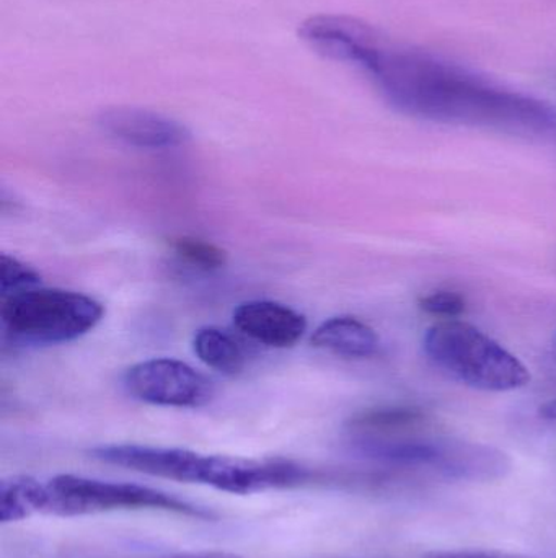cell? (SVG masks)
<instances>
[{"mask_svg":"<svg viewBox=\"0 0 556 558\" xmlns=\"http://www.w3.org/2000/svg\"><path fill=\"white\" fill-rule=\"evenodd\" d=\"M299 35L326 58L361 71L401 113L434 123L556 137V110L551 105L397 45L361 20L312 16L302 23Z\"/></svg>","mask_w":556,"mask_h":558,"instance_id":"6da1fadb","label":"cell"},{"mask_svg":"<svg viewBox=\"0 0 556 558\" xmlns=\"http://www.w3.org/2000/svg\"><path fill=\"white\" fill-rule=\"evenodd\" d=\"M353 449L362 458L449 481L493 482L511 471L502 449L443 435L415 407H382L358 413L348 423Z\"/></svg>","mask_w":556,"mask_h":558,"instance_id":"7a4b0ae2","label":"cell"},{"mask_svg":"<svg viewBox=\"0 0 556 558\" xmlns=\"http://www.w3.org/2000/svg\"><path fill=\"white\" fill-rule=\"evenodd\" d=\"M90 454L116 468L183 484L206 485L234 495L283 490L302 485L309 478L302 465L280 458H234L143 445L98 446Z\"/></svg>","mask_w":556,"mask_h":558,"instance_id":"3957f363","label":"cell"},{"mask_svg":"<svg viewBox=\"0 0 556 558\" xmlns=\"http://www.w3.org/2000/svg\"><path fill=\"white\" fill-rule=\"evenodd\" d=\"M423 347L434 366L472 389L509 392L531 383V373L518 356L467 322L434 324Z\"/></svg>","mask_w":556,"mask_h":558,"instance_id":"277c9868","label":"cell"},{"mask_svg":"<svg viewBox=\"0 0 556 558\" xmlns=\"http://www.w3.org/2000/svg\"><path fill=\"white\" fill-rule=\"evenodd\" d=\"M104 315L97 299L65 289L33 288L2 298L3 333L25 344H61L94 330Z\"/></svg>","mask_w":556,"mask_h":558,"instance_id":"5b68a950","label":"cell"},{"mask_svg":"<svg viewBox=\"0 0 556 558\" xmlns=\"http://www.w3.org/2000/svg\"><path fill=\"white\" fill-rule=\"evenodd\" d=\"M114 510H163L186 517H211L205 508L144 485L97 481L71 474L55 475L45 482L42 514L72 518Z\"/></svg>","mask_w":556,"mask_h":558,"instance_id":"8992f818","label":"cell"},{"mask_svg":"<svg viewBox=\"0 0 556 558\" xmlns=\"http://www.w3.org/2000/svg\"><path fill=\"white\" fill-rule=\"evenodd\" d=\"M129 396L150 405L199 409L214 399V384L183 361L156 357L134 364L123 377Z\"/></svg>","mask_w":556,"mask_h":558,"instance_id":"52a82bcc","label":"cell"},{"mask_svg":"<svg viewBox=\"0 0 556 558\" xmlns=\"http://www.w3.org/2000/svg\"><path fill=\"white\" fill-rule=\"evenodd\" d=\"M98 124L108 136L139 149H172L191 137L185 124L144 108H107L98 114Z\"/></svg>","mask_w":556,"mask_h":558,"instance_id":"ba28073f","label":"cell"},{"mask_svg":"<svg viewBox=\"0 0 556 558\" xmlns=\"http://www.w3.org/2000/svg\"><path fill=\"white\" fill-rule=\"evenodd\" d=\"M232 317L242 333L271 348L294 347L307 331V318L281 302H242Z\"/></svg>","mask_w":556,"mask_h":558,"instance_id":"9c48e42d","label":"cell"},{"mask_svg":"<svg viewBox=\"0 0 556 558\" xmlns=\"http://www.w3.org/2000/svg\"><path fill=\"white\" fill-rule=\"evenodd\" d=\"M310 341L319 350L349 360L374 356L381 348L378 331L351 315L330 317L316 328Z\"/></svg>","mask_w":556,"mask_h":558,"instance_id":"30bf717a","label":"cell"},{"mask_svg":"<svg viewBox=\"0 0 556 558\" xmlns=\"http://www.w3.org/2000/svg\"><path fill=\"white\" fill-rule=\"evenodd\" d=\"M196 356L224 376H237L245 367V351L228 331L219 327L199 328L193 338Z\"/></svg>","mask_w":556,"mask_h":558,"instance_id":"8fae6325","label":"cell"},{"mask_svg":"<svg viewBox=\"0 0 556 558\" xmlns=\"http://www.w3.org/2000/svg\"><path fill=\"white\" fill-rule=\"evenodd\" d=\"M45 482L29 475H10L0 482V521L3 524L42 514Z\"/></svg>","mask_w":556,"mask_h":558,"instance_id":"7c38bea8","label":"cell"},{"mask_svg":"<svg viewBox=\"0 0 556 558\" xmlns=\"http://www.w3.org/2000/svg\"><path fill=\"white\" fill-rule=\"evenodd\" d=\"M173 254L191 268L201 271H218L227 264V254L218 245L196 238L172 239Z\"/></svg>","mask_w":556,"mask_h":558,"instance_id":"4fadbf2b","label":"cell"},{"mask_svg":"<svg viewBox=\"0 0 556 558\" xmlns=\"http://www.w3.org/2000/svg\"><path fill=\"white\" fill-rule=\"evenodd\" d=\"M41 275L10 255H0V294L2 298L38 288Z\"/></svg>","mask_w":556,"mask_h":558,"instance_id":"5bb4252c","label":"cell"},{"mask_svg":"<svg viewBox=\"0 0 556 558\" xmlns=\"http://www.w3.org/2000/svg\"><path fill=\"white\" fill-rule=\"evenodd\" d=\"M420 307L427 314L450 320V318L459 317L466 312L467 301L457 291H434L421 299Z\"/></svg>","mask_w":556,"mask_h":558,"instance_id":"9a60e30c","label":"cell"},{"mask_svg":"<svg viewBox=\"0 0 556 558\" xmlns=\"http://www.w3.org/2000/svg\"><path fill=\"white\" fill-rule=\"evenodd\" d=\"M423 558H522L499 553H482V550H444V553L427 554Z\"/></svg>","mask_w":556,"mask_h":558,"instance_id":"2e32d148","label":"cell"},{"mask_svg":"<svg viewBox=\"0 0 556 558\" xmlns=\"http://www.w3.org/2000/svg\"><path fill=\"white\" fill-rule=\"evenodd\" d=\"M160 558H240L235 554L228 553H186L176 554V556L160 557Z\"/></svg>","mask_w":556,"mask_h":558,"instance_id":"e0dca14e","label":"cell"},{"mask_svg":"<svg viewBox=\"0 0 556 558\" xmlns=\"http://www.w3.org/2000/svg\"><path fill=\"white\" fill-rule=\"evenodd\" d=\"M541 415L548 420H556V399L542 407Z\"/></svg>","mask_w":556,"mask_h":558,"instance_id":"ac0fdd59","label":"cell"}]
</instances>
